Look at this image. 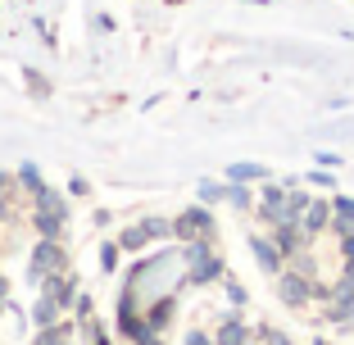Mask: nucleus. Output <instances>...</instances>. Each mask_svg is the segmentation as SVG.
<instances>
[{
	"instance_id": "f03ea898",
	"label": "nucleus",
	"mask_w": 354,
	"mask_h": 345,
	"mask_svg": "<svg viewBox=\"0 0 354 345\" xmlns=\"http://www.w3.org/2000/svg\"><path fill=\"white\" fill-rule=\"evenodd\" d=\"M173 236L177 241H205V236H214V214H209L205 205L182 209V214H177V223H173Z\"/></svg>"
},
{
	"instance_id": "f704fd0d",
	"label": "nucleus",
	"mask_w": 354,
	"mask_h": 345,
	"mask_svg": "<svg viewBox=\"0 0 354 345\" xmlns=\"http://www.w3.org/2000/svg\"><path fill=\"white\" fill-rule=\"evenodd\" d=\"M0 218H5V205H0Z\"/></svg>"
},
{
	"instance_id": "20e7f679",
	"label": "nucleus",
	"mask_w": 354,
	"mask_h": 345,
	"mask_svg": "<svg viewBox=\"0 0 354 345\" xmlns=\"http://www.w3.org/2000/svg\"><path fill=\"white\" fill-rule=\"evenodd\" d=\"M187 263H191V282H214V277H223V259L209 254V236L187 241Z\"/></svg>"
},
{
	"instance_id": "412c9836",
	"label": "nucleus",
	"mask_w": 354,
	"mask_h": 345,
	"mask_svg": "<svg viewBox=\"0 0 354 345\" xmlns=\"http://www.w3.org/2000/svg\"><path fill=\"white\" fill-rule=\"evenodd\" d=\"M114 263H118V245L109 241V245H100V268H104V272H114Z\"/></svg>"
},
{
	"instance_id": "5701e85b",
	"label": "nucleus",
	"mask_w": 354,
	"mask_h": 345,
	"mask_svg": "<svg viewBox=\"0 0 354 345\" xmlns=\"http://www.w3.org/2000/svg\"><path fill=\"white\" fill-rule=\"evenodd\" d=\"M309 182H313V187H323V191H332V173H327L323 164H318V168L309 173Z\"/></svg>"
},
{
	"instance_id": "dca6fc26",
	"label": "nucleus",
	"mask_w": 354,
	"mask_h": 345,
	"mask_svg": "<svg viewBox=\"0 0 354 345\" xmlns=\"http://www.w3.org/2000/svg\"><path fill=\"white\" fill-rule=\"evenodd\" d=\"M168 314H173V295H159V300H155V309H150V318H146V323H150V327H155V332H159V327L168 323Z\"/></svg>"
},
{
	"instance_id": "2eb2a0df",
	"label": "nucleus",
	"mask_w": 354,
	"mask_h": 345,
	"mask_svg": "<svg viewBox=\"0 0 354 345\" xmlns=\"http://www.w3.org/2000/svg\"><path fill=\"white\" fill-rule=\"evenodd\" d=\"M227 178L232 182H263V178H268V168H263V164H232Z\"/></svg>"
},
{
	"instance_id": "9b49d317",
	"label": "nucleus",
	"mask_w": 354,
	"mask_h": 345,
	"mask_svg": "<svg viewBox=\"0 0 354 345\" xmlns=\"http://www.w3.org/2000/svg\"><path fill=\"white\" fill-rule=\"evenodd\" d=\"M259 218L263 223H281V218H286V191H281V187H268V191H263Z\"/></svg>"
},
{
	"instance_id": "c756f323",
	"label": "nucleus",
	"mask_w": 354,
	"mask_h": 345,
	"mask_svg": "<svg viewBox=\"0 0 354 345\" xmlns=\"http://www.w3.org/2000/svg\"><path fill=\"white\" fill-rule=\"evenodd\" d=\"M187 345H214V341H209L205 332H191V336H187Z\"/></svg>"
},
{
	"instance_id": "a878e982",
	"label": "nucleus",
	"mask_w": 354,
	"mask_h": 345,
	"mask_svg": "<svg viewBox=\"0 0 354 345\" xmlns=\"http://www.w3.org/2000/svg\"><path fill=\"white\" fill-rule=\"evenodd\" d=\"M341 254H345V259H354V227L341 232Z\"/></svg>"
},
{
	"instance_id": "7ed1b4c3",
	"label": "nucleus",
	"mask_w": 354,
	"mask_h": 345,
	"mask_svg": "<svg viewBox=\"0 0 354 345\" xmlns=\"http://www.w3.org/2000/svg\"><path fill=\"white\" fill-rule=\"evenodd\" d=\"M277 300H281V304H291V309H304V304L313 300V277H304L300 268L277 272Z\"/></svg>"
},
{
	"instance_id": "f3484780",
	"label": "nucleus",
	"mask_w": 354,
	"mask_h": 345,
	"mask_svg": "<svg viewBox=\"0 0 354 345\" xmlns=\"http://www.w3.org/2000/svg\"><path fill=\"white\" fill-rule=\"evenodd\" d=\"M141 232H146L150 241H168V236H173V223H164V218H141Z\"/></svg>"
},
{
	"instance_id": "72a5a7b5",
	"label": "nucleus",
	"mask_w": 354,
	"mask_h": 345,
	"mask_svg": "<svg viewBox=\"0 0 354 345\" xmlns=\"http://www.w3.org/2000/svg\"><path fill=\"white\" fill-rule=\"evenodd\" d=\"M313 345H332V341H313Z\"/></svg>"
},
{
	"instance_id": "2f4dec72",
	"label": "nucleus",
	"mask_w": 354,
	"mask_h": 345,
	"mask_svg": "<svg viewBox=\"0 0 354 345\" xmlns=\"http://www.w3.org/2000/svg\"><path fill=\"white\" fill-rule=\"evenodd\" d=\"M141 345H164V341H155V336H150V341H141Z\"/></svg>"
},
{
	"instance_id": "473e14b6",
	"label": "nucleus",
	"mask_w": 354,
	"mask_h": 345,
	"mask_svg": "<svg viewBox=\"0 0 354 345\" xmlns=\"http://www.w3.org/2000/svg\"><path fill=\"white\" fill-rule=\"evenodd\" d=\"M250 5H268V0H250Z\"/></svg>"
},
{
	"instance_id": "bb28decb",
	"label": "nucleus",
	"mask_w": 354,
	"mask_h": 345,
	"mask_svg": "<svg viewBox=\"0 0 354 345\" xmlns=\"http://www.w3.org/2000/svg\"><path fill=\"white\" fill-rule=\"evenodd\" d=\"M259 336H263V341H268V345H291V341H286V336H281V332H272V327H263Z\"/></svg>"
},
{
	"instance_id": "f8f14e48",
	"label": "nucleus",
	"mask_w": 354,
	"mask_h": 345,
	"mask_svg": "<svg viewBox=\"0 0 354 345\" xmlns=\"http://www.w3.org/2000/svg\"><path fill=\"white\" fill-rule=\"evenodd\" d=\"M214 345H250V327L241 318H223L218 332H214Z\"/></svg>"
},
{
	"instance_id": "6e6552de",
	"label": "nucleus",
	"mask_w": 354,
	"mask_h": 345,
	"mask_svg": "<svg viewBox=\"0 0 354 345\" xmlns=\"http://www.w3.org/2000/svg\"><path fill=\"white\" fill-rule=\"evenodd\" d=\"M272 245L281 250V259H295L304 245H313L309 236L300 232V223H272Z\"/></svg>"
},
{
	"instance_id": "4be33fe9",
	"label": "nucleus",
	"mask_w": 354,
	"mask_h": 345,
	"mask_svg": "<svg viewBox=\"0 0 354 345\" xmlns=\"http://www.w3.org/2000/svg\"><path fill=\"white\" fill-rule=\"evenodd\" d=\"M223 196H227V187H214V182L200 187V200H205V205H214V200H223Z\"/></svg>"
},
{
	"instance_id": "0eeeda50",
	"label": "nucleus",
	"mask_w": 354,
	"mask_h": 345,
	"mask_svg": "<svg viewBox=\"0 0 354 345\" xmlns=\"http://www.w3.org/2000/svg\"><path fill=\"white\" fill-rule=\"evenodd\" d=\"M41 295H50V300L59 304V309H68V304H77V277H73V272H64V268L46 272Z\"/></svg>"
},
{
	"instance_id": "ddd939ff",
	"label": "nucleus",
	"mask_w": 354,
	"mask_h": 345,
	"mask_svg": "<svg viewBox=\"0 0 354 345\" xmlns=\"http://www.w3.org/2000/svg\"><path fill=\"white\" fill-rule=\"evenodd\" d=\"M350 227H354V200L350 196H332V227L327 232L341 236V232H350Z\"/></svg>"
},
{
	"instance_id": "39448f33",
	"label": "nucleus",
	"mask_w": 354,
	"mask_h": 345,
	"mask_svg": "<svg viewBox=\"0 0 354 345\" xmlns=\"http://www.w3.org/2000/svg\"><path fill=\"white\" fill-rule=\"evenodd\" d=\"M327 227H332V200H327V196H313L309 205H304V214H300V232L309 241H318Z\"/></svg>"
},
{
	"instance_id": "cd10ccee",
	"label": "nucleus",
	"mask_w": 354,
	"mask_h": 345,
	"mask_svg": "<svg viewBox=\"0 0 354 345\" xmlns=\"http://www.w3.org/2000/svg\"><path fill=\"white\" fill-rule=\"evenodd\" d=\"M68 191H73V196H86L91 187H86V178H68Z\"/></svg>"
},
{
	"instance_id": "c85d7f7f",
	"label": "nucleus",
	"mask_w": 354,
	"mask_h": 345,
	"mask_svg": "<svg viewBox=\"0 0 354 345\" xmlns=\"http://www.w3.org/2000/svg\"><path fill=\"white\" fill-rule=\"evenodd\" d=\"M227 300H232V304H245V291H241L236 282H227Z\"/></svg>"
},
{
	"instance_id": "aec40b11",
	"label": "nucleus",
	"mask_w": 354,
	"mask_h": 345,
	"mask_svg": "<svg viewBox=\"0 0 354 345\" xmlns=\"http://www.w3.org/2000/svg\"><path fill=\"white\" fill-rule=\"evenodd\" d=\"M227 200L236 205V209H250V191L241 187V182H232V187H227Z\"/></svg>"
},
{
	"instance_id": "f257e3e1",
	"label": "nucleus",
	"mask_w": 354,
	"mask_h": 345,
	"mask_svg": "<svg viewBox=\"0 0 354 345\" xmlns=\"http://www.w3.org/2000/svg\"><path fill=\"white\" fill-rule=\"evenodd\" d=\"M64 223H68V200L59 196V191L41 187L37 196H32V227L41 232V236H64Z\"/></svg>"
},
{
	"instance_id": "4468645a",
	"label": "nucleus",
	"mask_w": 354,
	"mask_h": 345,
	"mask_svg": "<svg viewBox=\"0 0 354 345\" xmlns=\"http://www.w3.org/2000/svg\"><path fill=\"white\" fill-rule=\"evenodd\" d=\"M59 318H64V309L50 300V295H41V300L32 304V323H37V332H41V327H55Z\"/></svg>"
},
{
	"instance_id": "9d476101",
	"label": "nucleus",
	"mask_w": 354,
	"mask_h": 345,
	"mask_svg": "<svg viewBox=\"0 0 354 345\" xmlns=\"http://www.w3.org/2000/svg\"><path fill=\"white\" fill-rule=\"evenodd\" d=\"M327 318H332V323H350V318H354V282H350V277H341V286L332 291Z\"/></svg>"
},
{
	"instance_id": "423d86ee",
	"label": "nucleus",
	"mask_w": 354,
	"mask_h": 345,
	"mask_svg": "<svg viewBox=\"0 0 354 345\" xmlns=\"http://www.w3.org/2000/svg\"><path fill=\"white\" fill-rule=\"evenodd\" d=\"M55 268H68V259H64V250H59L55 236H41L37 245H32V272L46 277V272H55Z\"/></svg>"
},
{
	"instance_id": "1a4fd4ad",
	"label": "nucleus",
	"mask_w": 354,
	"mask_h": 345,
	"mask_svg": "<svg viewBox=\"0 0 354 345\" xmlns=\"http://www.w3.org/2000/svg\"><path fill=\"white\" fill-rule=\"evenodd\" d=\"M250 254H254V263H259L263 272H272V277L281 272V250L272 245V236H259V232H250Z\"/></svg>"
},
{
	"instance_id": "c9c22d12",
	"label": "nucleus",
	"mask_w": 354,
	"mask_h": 345,
	"mask_svg": "<svg viewBox=\"0 0 354 345\" xmlns=\"http://www.w3.org/2000/svg\"><path fill=\"white\" fill-rule=\"evenodd\" d=\"M0 304H5V295H0Z\"/></svg>"
},
{
	"instance_id": "a211bd4d",
	"label": "nucleus",
	"mask_w": 354,
	"mask_h": 345,
	"mask_svg": "<svg viewBox=\"0 0 354 345\" xmlns=\"http://www.w3.org/2000/svg\"><path fill=\"white\" fill-rule=\"evenodd\" d=\"M19 182L32 191V196H37V191L46 187V182H41V168H37V164H23V168H19Z\"/></svg>"
},
{
	"instance_id": "b1692460",
	"label": "nucleus",
	"mask_w": 354,
	"mask_h": 345,
	"mask_svg": "<svg viewBox=\"0 0 354 345\" xmlns=\"http://www.w3.org/2000/svg\"><path fill=\"white\" fill-rule=\"evenodd\" d=\"M28 86H32L37 95H50V82H46L41 73H32V68H28Z\"/></svg>"
},
{
	"instance_id": "7c9ffc66",
	"label": "nucleus",
	"mask_w": 354,
	"mask_h": 345,
	"mask_svg": "<svg viewBox=\"0 0 354 345\" xmlns=\"http://www.w3.org/2000/svg\"><path fill=\"white\" fill-rule=\"evenodd\" d=\"M5 187H10V173H0V191H5Z\"/></svg>"
},
{
	"instance_id": "393cba45",
	"label": "nucleus",
	"mask_w": 354,
	"mask_h": 345,
	"mask_svg": "<svg viewBox=\"0 0 354 345\" xmlns=\"http://www.w3.org/2000/svg\"><path fill=\"white\" fill-rule=\"evenodd\" d=\"M313 159H318V164H323V168H341V155H332V150H318V155H313Z\"/></svg>"
},
{
	"instance_id": "6ab92c4d",
	"label": "nucleus",
	"mask_w": 354,
	"mask_h": 345,
	"mask_svg": "<svg viewBox=\"0 0 354 345\" xmlns=\"http://www.w3.org/2000/svg\"><path fill=\"white\" fill-rule=\"evenodd\" d=\"M146 232H141V223H136V227L132 232H123V236H118V245H123V250H141V245H146Z\"/></svg>"
}]
</instances>
